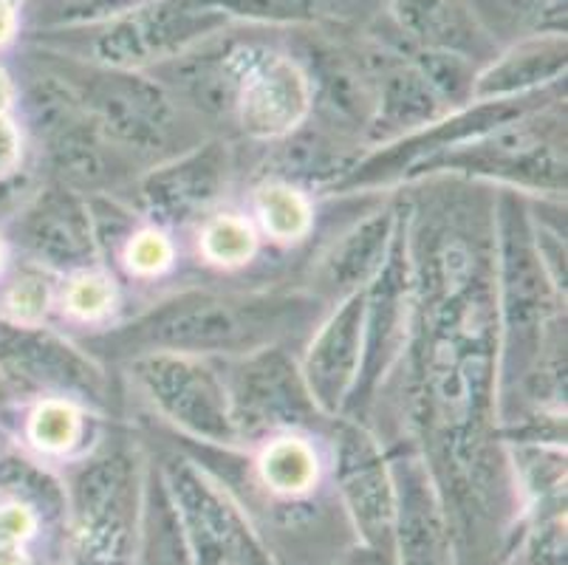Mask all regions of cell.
<instances>
[{
	"label": "cell",
	"mask_w": 568,
	"mask_h": 565,
	"mask_svg": "<svg viewBox=\"0 0 568 565\" xmlns=\"http://www.w3.org/2000/svg\"><path fill=\"white\" fill-rule=\"evenodd\" d=\"M312 108V82L288 54L241 40V85L235 113L255 139L292 133Z\"/></svg>",
	"instance_id": "obj_4"
},
{
	"label": "cell",
	"mask_w": 568,
	"mask_h": 565,
	"mask_svg": "<svg viewBox=\"0 0 568 565\" xmlns=\"http://www.w3.org/2000/svg\"><path fill=\"white\" fill-rule=\"evenodd\" d=\"M97 131L136 153H156L175 131V108L156 80L125 69L80 65L65 77Z\"/></svg>",
	"instance_id": "obj_3"
},
{
	"label": "cell",
	"mask_w": 568,
	"mask_h": 565,
	"mask_svg": "<svg viewBox=\"0 0 568 565\" xmlns=\"http://www.w3.org/2000/svg\"><path fill=\"white\" fill-rule=\"evenodd\" d=\"M368 85L374 91L376 124L382 131H402L427 124L442 111V97L433 91L425 74L416 69V62L402 54L390 40L363 54Z\"/></svg>",
	"instance_id": "obj_11"
},
{
	"label": "cell",
	"mask_w": 568,
	"mask_h": 565,
	"mask_svg": "<svg viewBox=\"0 0 568 565\" xmlns=\"http://www.w3.org/2000/svg\"><path fill=\"white\" fill-rule=\"evenodd\" d=\"M365 294H351L343 309L314 336L306 360V391L325 413H337L363 362Z\"/></svg>",
	"instance_id": "obj_8"
},
{
	"label": "cell",
	"mask_w": 568,
	"mask_h": 565,
	"mask_svg": "<svg viewBox=\"0 0 568 565\" xmlns=\"http://www.w3.org/2000/svg\"><path fill=\"white\" fill-rule=\"evenodd\" d=\"M261 475L283 495H301L317 481V455L303 438H277L261 455Z\"/></svg>",
	"instance_id": "obj_20"
},
{
	"label": "cell",
	"mask_w": 568,
	"mask_h": 565,
	"mask_svg": "<svg viewBox=\"0 0 568 565\" xmlns=\"http://www.w3.org/2000/svg\"><path fill=\"white\" fill-rule=\"evenodd\" d=\"M337 466L345 501H348L356 523L363 528V535L376 548H385L394 535V484L387 478L385 464H382L374 442L363 430H343L337 447Z\"/></svg>",
	"instance_id": "obj_10"
},
{
	"label": "cell",
	"mask_w": 568,
	"mask_h": 565,
	"mask_svg": "<svg viewBox=\"0 0 568 565\" xmlns=\"http://www.w3.org/2000/svg\"><path fill=\"white\" fill-rule=\"evenodd\" d=\"M82 435L80 413L65 402H43L29 418V438L43 453H69Z\"/></svg>",
	"instance_id": "obj_24"
},
{
	"label": "cell",
	"mask_w": 568,
	"mask_h": 565,
	"mask_svg": "<svg viewBox=\"0 0 568 565\" xmlns=\"http://www.w3.org/2000/svg\"><path fill=\"white\" fill-rule=\"evenodd\" d=\"M226 26L230 18L201 0H136L100 20L85 38V49L105 69L136 71L184 54Z\"/></svg>",
	"instance_id": "obj_2"
},
{
	"label": "cell",
	"mask_w": 568,
	"mask_h": 565,
	"mask_svg": "<svg viewBox=\"0 0 568 565\" xmlns=\"http://www.w3.org/2000/svg\"><path fill=\"white\" fill-rule=\"evenodd\" d=\"M0 565H29L20 543H0Z\"/></svg>",
	"instance_id": "obj_33"
},
{
	"label": "cell",
	"mask_w": 568,
	"mask_h": 565,
	"mask_svg": "<svg viewBox=\"0 0 568 565\" xmlns=\"http://www.w3.org/2000/svg\"><path fill=\"white\" fill-rule=\"evenodd\" d=\"M26 241L54 266L77 269L94 261V232L85 206L69 193H49L29 212Z\"/></svg>",
	"instance_id": "obj_15"
},
{
	"label": "cell",
	"mask_w": 568,
	"mask_h": 565,
	"mask_svg": "<svg viewBox=\"0 0 568 565\" xmlns=\"http://www.w3.org/2000/svg\"><path fill=\"white\" fill-rule=\"evenodd\" d=\"M18 20V0H0V46L14 38Z\"/></svg>",
	"instance_id": "obj_31"
},
{
	"label": "cell",
	"mask_w": 568,
	"mask_h": 565,
	"mask_svg": "<svg viewBox=\"0 0 568 565\" xmlns=\"http://www.w3.org/2000/svg\"><path fill=\"white\" fill-rule=\"evenodd\" d=\"M230 20L250 23L359 26L376 20L387 0H201Z\"/></svg>",
	"instance_id": "obj_17"
},
{
	"label": "cell",
	"mask_w": 568,
	"mask_h": 565,
	"mask_svg": "<svg viewBox=\"0 0 568 565\" xmlns=\"http://www.w3.org/2000/svg\"><path fill=\"white\" fill-rule=\"evenodd\" d=\"M148 565H193L190 543L182 528V515L170 504L164 490L151 492L148 509Z\"/></svg>",
	"instance_id": "obj_21"
},
{
	"label": "cell",
	"mask_w": 568,
	"mask_h": 565,
	"mask_svg": "<svg viewBox=\"0 0 568 565\" xmlns=\"http://www.w3.org/2000/svg\"><path fill=\"white\" fill-rule=\"evenodd\" d=\"M34 515L29 506L14 504L0 509V543H20L23 537L32 535Z\"/></svg>",
	"instance_id": "obj_29"
},
{
	"label": "cell",
	"mask_w": 568,
	"mask_h": 565,
	"mask_svg": "<svg viewBox=\"0 0 568 565\" xmlns=\"http://www.w3.org/2000/svg\"><path fill=\"white\" fill-rule=\"evenodd\" d=\"M343 565H394L390 559L385 557V554L376 548V552H363V554H354L351 559H345Z\"/></svg>",
	"instance_id": "obj_34"
},
{
	"label": "cell",
	"mask_w": 568,
	"mask_h": 565,
	"mask_svg": "<svg viewBox=\"0 0 568 565\" xmlns=\"http://www.w3.org/2000/svg\"><path fill=\"white\" fill-rule=\"evenodd\" d=\"M9 100H12V88H9L7 74H3V71H0V113L7 111Z\"/></svg>",
	"instance_id": "obj_35"
},
{
	"label": "cell",
	"mask_w": 568,
	"mask_h": 565,
	"mask_svg": "<svg viewBox=\"0 0 568 565\" xmlns=\"http://www.w3.org/2000/svg\"><path fill=\"white\" fill-rule=\"evenodd\" d=\"M136 376L173 422L210 442H235L237 427L224 385L182 354H151L136 362Z\"/></svg>",
	"instance_id": "obj_5"
},
{
	"label": "cell",
	"mask_w": 568,
	"mask_h": 565,
	"mask_svg": "<svg viewBox=\"0 0 568 565\" xmlns=\"http://www.w3.org/2000/svg\"><path fill=\"white\" fill-rule=\"evenodd\" d=\"M566 71V38H529L504 54H495L487 69L475 74L473 97L506 100L529 88L555 82Z\"/></svg>",
	"instance_id": "obj_16"
},
{
	"label": "cell",
	"mask_w": 568,
	"mask_h": 565,
	"mask_svg": "<svg viewBox=\"0 0 568 565\" xmlns=\"http://www.w3.org/2000/svg\"><path fill=\"white\" fill-rule=\"evenodd\" d=\"M0 365L34 385L85 393L94 398L102 393L100 371L85 356L69 349L65 342L32 329L0 325Z\"/></svg>",
	"instance_id": "obj_12"
},
{
	"label": "cell",
	"mask_w": 568,
	"mask_h": 565,
	"mask_svg": "<svg viewBox=\"0 0 568 565\" xmlns=\"http://www.w3.org/2000/svg\"><path fill=\"white\" fill-rule=\"evenodd\" d=\"M0 484L18 497V504L23 501V506L32 504L43 512L60 509V490L54 486V481L40 473V470H34L32 464H26V461H9L0 470Z\"/></svg>",
	"instance_id": "obj_25"
},
{
	"label": "cell",
	"mask_w": 568,
	"mask_h": 565,
	"mask_svg": "<svg viewBox=\"0 0 568 565\" xmlns=\"http://www.w3.org/2000/svg\"><path fill=\"white\" fill-rule=\"evenodd\" d=\"M113 305L111 280L102 274H80L65 289V309L80 320H100Z\"/></svg>",
	"instance_id": "obj_26"
},
{
	"label": "cell",
	"mask_w": 568,
	"mask_h": 565,
	"mask_svg": "<svg viewBox=\"0 0 568 565\" xmlns=\"http://www.w3.org/2000/svg\"><path fill=\"white\" fill-rule=\"evenodd\" d=\"M489 38H566V0H469ZM498 43V40H495Z\"/></svg>",
	"instance_id": "obj_19"
},
{
	"label": "cell",
	"mask_w": 568,
	"mask_h": 565,
	"mask_svg": "<svg viewBox=\"0 0 568 565\" xmlns=\"http://www.w3.org/2000/svg\"><path fill=\"white\" fill-rule=\"evenodd\" d=\"M263 230L277 241H301L312 230V206L292 184H266L257 193Z\"/></svg>",
	"instance_id": "obj_22"
},
{
	"label": "cell",
	"mask_w": 568,
	"mask_h": 565,
	"mask_svg": "<svg viewBox=\"0 0 568 565\" xmlns=\"http://www.w3.org/2000/svg\"><path fill=\"white\" fill-rule=\"evenodd\" d=\"M128 269L133 274H142V278H153V274L164 272L173 261V243L156 230H144L128 243L125 249Z\"/></svg>",
	"instance_id": "obj_27"
},
{
	"label": "cell",
	"mask_w": 568,
	"mask_h": 565,
	"mask_svg": "<svg viewBox=\"0 0 568 565\" xmlns=\"http://www.w3.org/2000/svg\"><path fill=\"white\" fill-rule=\"evenodd\" d=\"M226 179V153L219 144L184 155L144 181L142 195L164 221H184L219 199Z\"/></svg>",
	"instance_id": "obj_13"
},
{
	"label": "cell",
	"mask_w": 568,
	"mask_h": 565,
	"mask_svg": "<svg viewBox=\"0 0 568 565\" xmlns=\"http://www.w3.org/2000/svg\"><path fill=\"white\" fill-rule=\"evenodd\" d=\"M394 26L413 46L467 60H493L498 43L487 34L469 0H387Z\"/></svg>",
	"instance_id": "obj_9"
},
{
	"label": "cell",
	"mask_w": 568,
	"mask_h": 565,
	"mask_svg": "<svg viewBox=\"0 0 568 565\" xmlns=\"http://www.w3.org/2000/svg\"><path fill=\"white\" fill-rule=\"evenodd\" d=\"M394 497V528H399L405 565H450V541H447L444 517L418 466H402Z\"/></svg>",
	"instance_id": "obj_14"
},
{
	"label": "cell",
	"mask_w": 568,
	"mask_h": 565,
	"mask_svg": "<svg viewBox=\"0 0 568 565\" xmlns=\"http://www.w3.org/2000/svg\"><path fill=\"white\" fill-rule=\"evenodd\" d=\"M394 232V218L376 215L368 218L365 224L345 232L343 241L334 243L332 252L320 263V286L328 294L345 292V289L359 286L363 280L371 278L376 266L385 258V246Z\"/></svg>",
	"instance_id": "obj_18"
},
{
	"label": "cell",
	"mask_w": 568,
	"mask_h": 565,
	"mask_svg": "<svg viewBox=\"0 0 568 565\" xmlns=\"http://www.w3.org/2000/svg\"><path fill=\"white\" fill-rule=\"evenodd\" d=\"M7 305L14 317L23 320V323H38L45 314V309H49V289H45L43 280L23 278L12 286Z\"/></svg>",
	"instance_id": "obj_28"
},
{
	"label": "cell",
	"mask_w": 568,
	"mask_h": 565,
	"mask_svg": "<svg viewBox=\"0 0 568 565\" xmlns=\"http://www.w3.org/2000/svg\"><path fill=\"white\" fill-rule=\"evenodd\" d=\"M77 537L91 565L125 563L133 526V470L122 455L94 461L77 478Z\"/></svg>",
	"instance_id": "obj_6"
},
{
	"label": "cell",
	"mask_w": 568,
	"mask_h": 565,
	"mask_svg": "<svg viewBox=\"0 0 568 565\" xmlns=\"http://www.w3.org/2000/svg\"><path fill=\"white\" fill-rule=\"evenodd\" d=\"M257 238L244 218L219 215L206 224L201 235V252L210 263L219 266H241L255 255Z\"/></svg>",
	"instance_id": "obj_23"
},
{
	"label": "cell",
	"mask_w": 568,
	"mask_h": 565,
	"mask_svg": "<svg viewBox=\"0 0 568 565\" xmlns=\"http://www.w3.org/2000/svg\"><path fill=\"white\" fill-rule=\"evenodd\" d=\"M288 303L277 300H226L219 294H182L131 325L122 340L156 354L193 351H246L275 334Z\"/></svg>",
	"instance_id": "obj_1"
},
{
	"label": "cell",
	"mask_w": 568,
	"mask_h": 565,
	"mask_svg": "<svg viewBox=\"0 0 568 565\" xmlns=\"http://www.w3.org/2000/svg\"><path fill=\"white\" fill-rule=\"evenodd\" d=\"M230 404L237 435L303 424L314 413L306 382L277 351H263L237 371Z\"/></svg>",
	"instance_id": "obj_7"
},
{
	"label": "cell",
	"mask_w": 568,
	"mask_h": 565,
	"mask_svg": "<svg viewBox=\"0 0 568 565\" xmlns=\"http://www.w3.org/2000/svg\"><path fill=\"white\" fill-rule=\"evenodd\" d=\"M241 565H272L266 559V554L261 552V546L246 535V528L241 532Z\"/></svg>",
	"instance_id": "obj_32"
},
{
	"label": "cell",
	"mask_w": 568,
	"mask_h": 565,
	"mask_svg": "<svg viewBox=\"0 0 568 565\" xmlns=\"http://www.w3.org/2000/svg\"><path fill=\"white\" fill-rule=\"evenodd\" d=\"M20 162V133L3 113H0V175L12 173Z\"/></svg>",
	"instance_id": "obj_30"
}]
</instances>
